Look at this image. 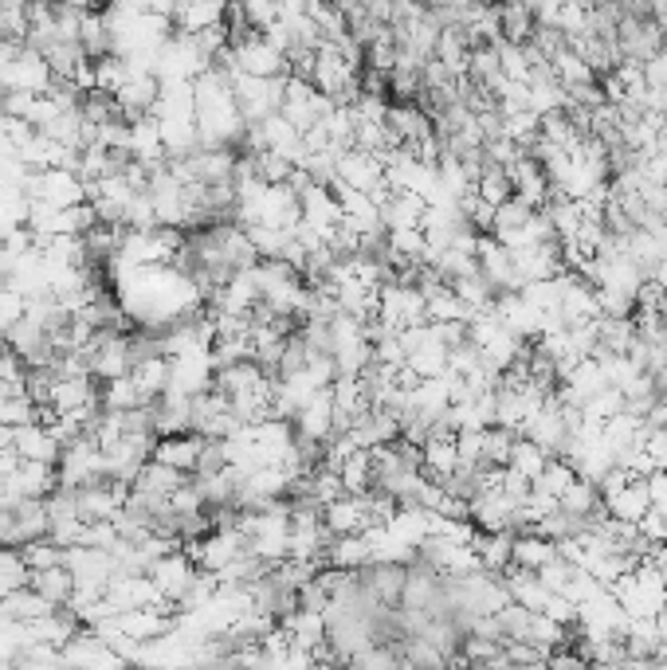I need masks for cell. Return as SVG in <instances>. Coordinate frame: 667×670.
Masks as SVG:
<instances>
[{
	"label": "cell",
	"mask_w": 667,
	"mask_h": 670,
	"mask_svg": "<svg viewBox=\"0 0 667 670\" xmlns=\"http://www.w3.org/2000/svg\"><path fill=\"white\" fill-rule=\"evenodd\" d=\"M558 557V541L554 537H542L534 529L526 534H514V549H510V564H522V569H534L538 573L542 564Z\"/></svg>",
	"instance_id": "obj_17"
},
{
	"label": "cell",
	"mask_w": 667,
	"mask_h": 670,
	"mask_svg": "<svg viewBox=\"0 0 667 670\" xmlns=\"http://www.w3.org/2000/svg\"><path fill=\"white\" fill-rule=\"evenodd\" d=\"M0 486H4V478H0Z\"/></svg>",
	"instance_id": "obj_43"
},
{
	"label": "cell",
	"mask_w": 667,
	"mask_h": 670,
	"mask_svg": "<svg viewBox=\"0 0 667 670\" xmlns=\"http://www.w3.org/2000/svg\"><path fill=\"white\" fill-rule=\"evenodd\" d=\"M640 534L647 537V541H667V514H659L656 505H647V514L640 517Z\"/></svg>",
	"instance_id": "obj_38"
},
{
	"label": "cell",
	"mask_w": 667,
	"mask_h": 670,
	"mask_svg": "<svg viewBox=\"0 0 667 670\" xmlns=\"http://www.w3.org/2000/svg\"><path fill=\"white\" fill-rule=\"evenodd\" d=\"M499 68L507 78H519L526 83L530 78V51L526 44H510V39H499Z\"/></svg>",
	"instance_id": "obj_33"
},
{
	"label": "cell",
	"mask_w": 667,
	"mask_h": 670,
	"mask_svg": "<svg viewBox=\"0 0 667 670\" xmlns=\"http://www.w3.org/2000/svg\"><path fill=\"white\" fill-rule=\"evenodd\" d=\"M134 75V68H130L126 59L118 56V51H107V56L95 59V87L107 90V95H118L122 90V83Z\"/></svg>",
	"instance_id": "obj_29"
},
{
	"label": "cell",
	"mask_w": 667,
	"mask_h": 670,
	"mask_svg": "<svg viewBox=\"0 0 667 670\" xmlns=\"http://www.w3.org/2000/svg\"><path fill=\"white\" fill-rule=\"evenodd\" d=\"M232 78V95L240 102V114L244 122H264L267 114L283 107V83L287 78H259V75H244V71H235Z\"/></svg>",
	"instance_id": "obj_1"
},
{
	"label": "cell",
	"mask_w": 667,
	"mask_h": 670,
	"mask_svg": "<svg viewBox=\"0 0 667 670\" xmlns=\"http://www.w3.org/2000/svg\"><path fill=\"white\" fill-rule=\"evenodd\" d=\"M193 475H185V471H177V466L169 463H157V459H146V466L134 475V483H130V490L142 498H169L177 490V486H185Z\"/></svg>",
	"instance_id": "obj_12"
},
{
	"label": "cell",
	"mask_w": 667,
	"mask_h": 670,
	"mask_svg": "<svg viewBox=\"0 0 667 670\" xmlns=\"http://www.w3.org/2000/svg\"><path fill=\"white\" fill-rule=\"evenodd\" d=\"M299 12H311V0H279V16H299Z\"/></svg>",
	"instance_id": "obj_40"
},
{
	"label": "cell",
	"mask_w": 667,
	"mask_h": 670,
	"mask_svg": "<svg viewBox=\"0 0 667 670\" xmlns=\"http://www.w3.org/2000/svg\"><path fill=\"white\" fill-rule=\"evenodd\" d=\"M549 63H554V71H558V78L566 83V87H578V83H593V78H597V71L589 68L585 59L569 48V39H566V48L554 51V59H549Z\"/></svg>",
	"instance_id": "obj_30"
},
{
	"label": "cell",
	"mask_w": 667,
	"mask_h": 670,
	"mask_svg": "<svg viewBox=\"0 0 667 670\" xmlns=\"http://www.w3.org/2000/svg\"><path fill=\"white\" fill-rule=\"evenodd\" d=\"M157 95H161V78L154 75V71H134V75L122 83V90H118V110H122V118L126 122H134V118L149 114L157 102Z\"/></svg>",
	"instance_id": "obj_11"
},
{
	"label": "cell",
	"mask_w": 667,
	"mask_h": 670,
	"mask_svg": "<svg viewBox=\"0 0 667 670\" xmlns=\"http://www.w3.org/2000/svg\"><path fill=\"white\" fill-rule=\"evenodd\" d=\"M51 68L44 51H36L32 44H24L12 63H0V90H32V95H44L51 87Z\"/></svg>",
	"instance_id": "obj_3"
},
{
	"label": "cell",
	"mask_w": 667,
	"mask_h": 670,
	"mask_svg": "<svg viewBox=\"0 0 667 670\" xmlns=\"http://www.w3.org/2000/svg\"><path fill=\"white\" fill-rule=\"evenodd\" d=\"M98 404L95 377H56V392H51V409L56 412H75Z\"/></svg>",
	"instance_id": "obj_18"
},
{
	"label": "cell",
	"mask_w": 667,
	"mask_h": 670,
	"mask_svg": "<svg viewBox=\"0 0 667 670\" xmlns=\"http://www.w3.org/2000/svg\"><path fill=\"white\" fill-rule=\"evenodd\" d=\"M291 428L299 439H311V443H326V439L338 431V412H333V397L330 389H318L303 409L294 412Z\"/></svg>",
	"instance_id": "obj_5"
},
{
	"label": "cell",
	"mask_w": 667,
	"mask_h": 670,
	"mask_svg": "<svg viewBox=\"0 0 667 670\" xmlns=\"http://www.w3.org/2000/svg\"><path fill=\"white\" fill-rule=\"evenodd\" d=\"M647 495H652V505H656L659 514H667V466L647 475Z\"/></svg>",
	"instance_id": "obj_39"
},
{
	"label": "cell",
	"mask_w": 667,
	"mask_h": 670,
	"mask_svg": "<svg viewBox=\"0 0 667 670\" xmlns=\"http://www.w3.org/2000/svg\"><path fill=\"white\" fill-rule=\"evenodd\" d=\"M28 576H32V569H28V561H24V553H20V545H0V596L24 588Z\"/></svg>",
	"instance_id": "obj_27"
},
{
	"label": "cell",
	"mask_w": 667,
	"mask_h": 670,
	"mask_svg": "<svg viewBox=\"0 0 667 670\" xmlns=\"http://www.w3.org/2000/svg\"><path fill=\"white\" fill-rule=\"evenodd\" d=\"M338 475H342L345 495H365V490H373V455H369V447H357V451H350V455H345V463L338 466Z\"/></svg>",
	"instance_id": "obj_24"
},
{
	"label": "cell",
	"mask_w": 667,
	"mask_h": 670,
	"mask_svg": "<svg viewBox=\"0 0 667 670\" xmlns=\"http://www.w3.org/2000/svg\"><path fill=\"white\" fill-rule=\"evenodd\" d=\"M0 39H4V32H0Z\"/></svg>",
	"instance_id": "obj_42"
},
{
	"label": "cell",
	"mask_w": 667,
	"mask_h": 670,
	"mask_svg": "<svg viewBox=\"0 0 667 670\" xmlns=\"http://www.w3.org/2000/svg\"><path fill=\"white\" fill-rule=\"evenodd\" d=\"M644 68V83L652 90H664L667 95V51H656V56L647 59V63H640Z\"/></svg>",
	"instance_id": "obj_37"
},
{
	"label": "cell",
	"mask_w": 667,
	"mask_h": 670,
	"mask_svg": "<svg viewBox=\"0 0 667 670\" xmlns=\"http://www.w3.org/2000/svg\"><path fill=\"white\" fill-rule=\"evenodd\" d=\"M28 310V294L16 291L12 282H0V333H9Z\"/></svg>",
	"instance_id": "obj_34"
},
{
	"label": "cell",
	"mask_w": 667,
	"mask_h": 670,
	"mask_svg": "<svg viewBox=\"0 0 667 670\" xmlns=\"http://www.w3.org/2000/svg\"><path fill=\"white\" fill-rule=\"evenodd\" d=\"M323 522H326V529H330V537L369 529L373 522H369V510H365V495H338L333 502H326Z\"/></svg>",
	"instance_id": "obj_10"
},
{
	"label": "cell",
	"mask_w": 667,
	"mask_h": 670,
	"mask_svg": "<svg viewBox=\"0 0 667 670\" xmlns=\"http://www.w3.org/2000/svg\"><path fill=\"white\" fill-rule=\"evenodd\" d=\"M409 369L416 373L421 380L444 377V373H448V345H444V341L436 338L432 321H428V333H424V338L409 350Z\"/></svg>",
	"instance_id": "obj_13"
},
{
	"label": "cell",
	"mask_w": 667,
	"mask_h": 670,
	"mask_svg": "<svg viewBox=\"0 0 667 670\" xmlns=\"http://www.w3.org/2000/svg\"><path fill=\"white\" fill-rule=\"evenodd\" d=\"M4 600V608H9V616L12 620H39V616H48V612H56L59 604H51L48 596H39L32 584H24V588H16V593H9V596H0Z\"/></svg>",
	"instance_id": "obj_25"
},
{
	"label": "cell",
	"mask_w": 667,
	"mask_h": 670,
	"mask_svg": "<svg viewBox=\"0 0 667 670\" xmlns=\"http://www.w3.org/2000/svg\"><path fill=\"white\" fill-rule=\"evenodd\" d=\"M558 505L566 510V514H573V517H589V514H593V510L601 505L597 483H593V478H585V475H578L573 483L566 486V490H561Z\"/></svg>",
	"instance_id": "obj_23"
},
{
	"label": "cell",
	"mask_w": 667,
	"mask_h": 670,
	"mask_svg": "<svg viewBox=\"0 0 667 670\" xmlns=\"http://www.w3.org/2000/svg\"><path fill=\"white\" fill-rule=\"evenodd\" d=\"M330 107H333L330 98L314 87L306 75H287V83H283V107H279V114H283L287 122L299 130V134H306V130H311L314 122H318V118H323Z\"/></svg>",
	"instance_id": "obj_2"
},
{
	"label": "cell",
	"mask_w": 667,
	"mask_h": 670,
	"mask_svg": "<svg viewBox=\"0 0 667 670\" xmlns=\"http://www.w3.org/2000/svg\"><path fill=\"white\" fill-rule=\"evenodd\" d=\"M326 561L333 569H353V573H362L365 564H373V553H369V534H342L333 545H326Z\"/></svg>",
	"instance_id": "obj_16"
},
{
	"label": "cell",
	"mask_w": 667,
	"mask_h": 670,
	"mask_svg": "<svg viewBox=\"0 0 667 670\" xmlns=\"http://www.w3.org/2000/svg\"><path fill=\"white\" fill-rule=\"evenodd\" d=\"M299 208H303V220L311 223L314 232L323 235L326 243H330L333 240V228L342 223V200L333 196V188L311 181V185L299 193Z\"/></svg>",
	"instance_id": "obj_6"
},
{
	"label": "cell",
	"mask_w": 667,
	"mask_h": 670,
	"mask_svg": "<svg viewBox=\"0 0 667 670\" xmlns=\"http://www.w3.org/2000/svg\"><path fill=\"white\" fill-rule=\"evenodd\" d=\"M169 373H173V361L166 357V353H146V357L134 361V369H130V377H134L137 392L146 400H157L161 392L169 389Z\"/></svg>",
	"instance_id": "obj_15"
},
{
	"label": "cell",
	"mask_w": 667,
	"mask_h": 670,
	"mask_svg": "<svg viewBox=\"0 0 667 670\" xmlns=\"http://www.w3.org/2000/svg\"><path fill=\"white\" fill-rule=\"evenodd\" d=\"M98 404L107 412H130L137 409V404H149L142 392H137L134 377H114V380H102V389H98Z\"/></svg>",
	"instance_id": "obj_22"
},
{
	"label": "cell",
	"mask_w": 667,
	"mask_h": 670,
	"mask_svg": "<svg viewBox=\"0 0 667 670\" xmlns=\"http://www.w3.org/2000/svg\"><path fill=\"white\" fill-rule=\"evenodd\" d=\"M36 404H32L28 389L24 392H12V397L0 400V424H9V428H20V424H28V419H36Z\"/></svg>",
	"instance_id": "obj_35"
},
{
	"label": "cell",
	"mask_w": 667,
	"mask_h": 670,
	"mask_svg": "<svg viewBox=\"0 0 667 670\" xmlns=\"http://www.w3.org/2000/svg\"><path fill=\"white\" fill-rule=\"evenodd\" d=\"M495 9H499V32H502V39H510V44H526V39L534 36V28H538L534 12H530L526 4H522V0H499Z\"/></svg>",
	"instance_id": "obj_20"
},
{
	"label": "cell",
	"mask_w": 667,
	"mask_h": 670,
	"mask_svg": "<svg viewBox=\"0 0 667 670\" xmlns=\"http://www.w3.org/2000/svg\"><path fill=\"white\" fill-rule=\"evenodd\" d=\"M538 212V208H530L522 196H507L502 205H495V220H490V235H507V232H519L522 223L530 216Z\"/></svg>",
	"instance_id": "obj_31"
},
{
	"label": "cell",
	"mask_w": 667,
	"mask_h": 670,
	"mask_svg": "<svg viewBox=\"0 0 667 670\" xmlns=\"http://www.w3.org/2000/svg\"><path fill=\"white\" fill-rule=\"evenodd\" d=\"M235 9L244 12L247 16V24H252V28H271L275 20H279V0H232Z\"/></svg>",
	"instance_id": "obj_36"
},
{
	"label": "cell",
	"mask_w": 667,
	"mask_h": 670,
	"mask_svg": "<svg viewBox=\"0 0 667 670\" xmlns=\"http://www.w3.org/2000/svg\"><path fill=\"white\" fill-rule=\"evenodd\" d=\"M12 447L20 451V459H36V463H59V455H63V443L51 436L44 419H28V424L12 428Z\"/></svg>",
	"instance_id": "obj_9"
},
{
	"label": "cell",
	"mask_w": 667,
	"mask_h": 670,
	"mask_svg": "<svg viewBox=\"0 0 667 670\" xmlns=\"http://www.w3.org/2000/svg\"><path fill=\"white\" fill-rule=\"evenodd\" d=\"M507 173H510V185H514V196H522L530 208H542L554 196V185H549V176L538 157L522 154L514 166H507Z\"/></svg>",
	"instance_id": "obj_7"
},
{
	"label": "cell",
	"mask_w": 667,
	"mask_h": 670,
	"mask_svg": "<svg viewBox=\"0 0 667 670\" xmlns=\"http://www.w3.org/2000/svg\"><path fill=\"white\" fill-rule=\"evenodd\" d=\"M549 463V455L546 451H542L538 443H534V439H526V436H519L514 439V447H510V471H519L522 478H530V483H534V478L542 475V466Z\"/></svg>",
	"instance_id": "obj_28"
},
{
	"label": "cell",
	"mask_w": 667,
	"mask_h": 670,
	"mask_svg": "<svg viewBox=\"0 0 667 670\" xmlns=\"http://www.w3.org/2000/svg\"><path fill=\"white\" fill-rule=\"evenodd\" d=\"M601 502H605L608 514L620 517V522H640V517L647 514V505H652V495H647V478H628L617 495L601 498Z\"/></svg>",
	"instance_id": "obj_14"
},
{
	"label": "cell",
	"mask_w": 667,
	"mask_h": 670,
	"mask_svg": "<svg viewBox=\"0 0 667 670\" xmlns=\"http://www.w3.org/2000/svg\"><path fill=\"white\" fill-rule=\"evenodd\" d=\"M28 584L36 588L39 596H48L51 604L68 608L71 593H75V576H71L68 564H51V569H32Z\"/></svg>",
	"instance_id": "obj_19"
},
{
	"label": "cell",
	"mask_w": 667,
	"mask_h": 670,
	"mask_svg": "<svg viewBox=\"0 0 667 670\" xmlns=\"http://www.w3.org/2000/svg\"><path fill=\"white\" fill-rule=\"evenodd\" d=\"M78 44H83V51H87L90 59L114 51V36H110V24H107L102 12H95V9L83 12V24H78Z\"/></svg>",
	"instance_id": "obj_21"
},
{
	"label": "cell",
	"mask_w": 667,
	"mask_h": 670,
	"mask_svg": "<svg viewBox=\"0 0 667 670\" xmlns=\"http://www.w3.org/2000/svg\"><path fill=\"white\" fill-rule=\"evenodd\" d=\"M201 451H205V436H201V431L157 436V443H154V459H157V463H169V466H177V471H185V475H196Z\"/></svg>",
	"instance_id": "obj_8"
},
{
	"label": "cell",
	"mask_w": 667,
	"mask_h": 670,
	"mask_svg": "<svg viewBox=\"0 0 667 670\" xmlns=\"http://www.w3.org/2000/svg\"><path fill=\"white\" fill-rule=\"evenodd\" d=\"M196 573H201V569H196V561L185 553V549H173V553L157 557V561L149 564V576H154L157 593L166 596V600H173V604H181V596L193 588Z\"/></svg>",
	"instance_id": "obj_4"
},
{
	"label": "cell",
	"mask_w": 667,
	"mask_h": 670,
	"mask_svg": "<svg viewBox=\"0 0 667 670\" xmlns=\"http://www.w3.org/2000/svg\"><path fill=\"white\" fill-rule=\"evenodd\" d=\"M20 553H24V561H28V569H51V564H63V557H68V549L59 541H51L48 534L36 537V541H24L20 545Z\"/></svg>",
	"instance_id": "obj_32"
},
{
	"label": "cell",
	"mask_w": 667,
	"mask_h": 670,
	"mask_svg": "<svg viewBox=\"0 0 667 670\" xmlns=\"http://www.w3.org/2000/svg\"><path fill=\"white\" fill-rule=\"evenodd\" d=\"M573 478H578L573 463H569L566 455H554L546 466H542V475L530 483V490H538V495H546V498H561V490H566Z\"/></svg>",
	"instance_id": "obj_26"
},
{
	"label": "cell",
	"mask_w": 667,
	"mask_h": 670,
	"mask_svg": "<svg viewBox=\"0 0 667 670\" xmlns=\"http://www.w3.org/2000/svg\"><path fill=\"white\" fill-rule=\"evenodd\" d=\"M51 4H68V9H78V12L98 9V0H51Z\"/></svg>",
	"instance_id": "obj_41"
}]
</instances>
